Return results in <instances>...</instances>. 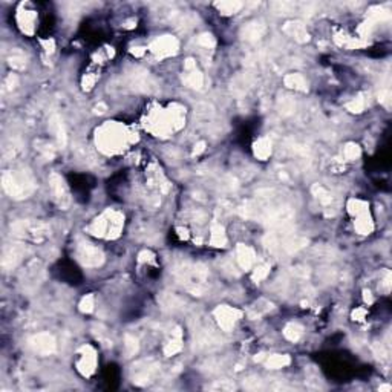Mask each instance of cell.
<instances>
[{"instance_id": "1", "label": "cell", "mask_w": 392, "mask_h": 392, "mask_svg": "<svg viewBox=\"0 0 392 392\" xmlns=\"http://www.w3.org/2000/svg\"><path fill=\"white\" fill-rule=\"evenodd\" d=\"M136 136L124 124L117 121H107L97 131L95 143L106 155H117V153L128 149Z\"/></svg>"}, {"instance_id": "2", "label": "cell", "mask_w": 392, "mask_h": 392, "mask_svg": "<svg viewBox=\"0 0 392 392\" xmlns=\"http://www.w3.org/2000/svg\"><path fill=\"white\" fill-rule=\"evenodd\" d=\"M186 121V109L179 104H172L169 109H152L146 118V129L155 136H167L179 131Z\"/></svg>"}, {"instance_id": "3", "label": "cell", "mask_w": 392, "mask_h": 392, "mask_svg": "<svg viewBox=\"0 0 392 392\" xmlns=\"http://www.w3.org/2000/svg\"><path fill=\"white\" fill-rule=\"evenodd\" d=\"M3 190L14 199H23L35 190V179L30 170H6L2 175Z\"/></svg>"}, {"instance_id": "4", "label": "cell", "mask_w": 392, "mask_h": 392, "mask_svg": "<svg viewBox=\"0 0 392 392\" xmlns=\"http://www.w3.org/2000/svg\"><path fill=\"white\" fill-rule=\"evenodd\" d=\"M124 226V216L118 210L107 208L98 218L92 221V224L88 227V231L101 239H117L121 234Z\"/></svg>"}, {"instance_id": "5", "label": "cell", "mask_w": 392, "mask_h": 392, "mask_svg": "<svg viewBox=\"0 0 392 392\" xmlns=\"http://www.w3.org/2000/svg\"><path fill=\"white\" fill-rule=\"evenodd\" d=\"M75 256L83 267H88V268H97V267H100V265H103L104 262L103 251L86 241H80L77 244Z\"/></svg>"}, {"instance_id": "6", "label": "cell", "mask_w": 392, "mask_h": 392, "mask_svg": "<svg viewBox=\"0 0 392 392\" xmlns=\"http://www.w3.org/2000/svg\"><path fill=\"white\" fill-rule=\"evenodd\" d=\"M49 189L54 202L57 204L62 210H66L71 205V193L65 183V179L59 173H51L49 176Z\"/></svg>"}, {"instance_id": "7", "label": "cell", "mask_w": 392, "mask_h": 392, "mask_svg": "<svg viewBox=\"0 0 392 392\" xmlns=\"http://www.w3.org/2000/svg\"><path fill=\"white\" fill-rule=\"evenodd\" d=\"M178 49H179V43H178V40L172 35L158 37V38L153 40L149 46V51L158 59L172 57V55H175L178 52Z\"/></svg>"}, {"instance_id": "8", "label": "cell", "mask_w": 392, "mask_h": 392, "mask_svg": "<svg viewBox=\"0 0 392 392\" xmlns=\"http://www.w3.org/2000/svg\"><path fill=\"white\" fill-rule=\"evenodd\" d=\"M97 369V353L91 345H85L78 349L77 371L83 377H91Z\"/></svg>"}, {"instance_id": "9", "label": "cell", "mask_w": 392, "mask_h": 392, "mask_svg": "<svg viewBox=\"0 0 392 392\" xmlns=\"http://www.w3.org/2000/svg\"><path fill=\"white\" fill-rule=\"evenodd\" d=\"M215 319L218 322V325L222 331H231L233 327L236 325V322L242 317V311H239L237 308L229 306V305H221L215 310Z\"/></svg>"}, {"instance_id": "10", "label": "cell", "mask_w": 392, "mask_h": 392, "mask_svg": "<svg viewBox=\"0 0 392 392\" xmlns=\"http://www.w3.org/2000/svg\"><path fill=\"white\" fill-rule=\"evenodd\" d=\"M28 345H30V348L34 353H37L40 356H49L55 351V348H57L54 335L49 332L34 334L33 337H30V340H28Z\"/></svg>"}, {"instance_id": "11", "label": "cell", "mask_w": 392, "mask_h": 392, "mask_svg": "<svg viewBox=\"0 0 392 392\" xmlns=\"http://www.w3.org/2000/svg\"><path fill=\"white\" fill-rule=\"evenodd\" d=\"M160 365L155 361V360H141V361H138L136 365L133 366L132 369V379L135 383L138 385H146L147 382H150V379L153 375L157 374Z\"/></svg>"}, {"instance_id": "12", "label": "cell", "mask_w": 392, "mask_h": 392, "mask_svg": "<svg viewBox=\"0 0 392 392\" xmlns=\"http://www.w3.org/2000/svg\"><path fill=\"white\" fill-rule=\"evenodd\" d=\"M35 22H37V12L30 8L28 3H22L17 11V23L22 33L33 35L35 31Z\"/></svg>"}, {"instance_id": "13", "label": "cell", "mask_w": 392, "mask_h": 392, "mask_svg": "<svg viewBox=\"0 0 392 392\" xmlns=\"http://www.w3.org/2000/svg\"><path fill=\"white\" fill-rule=\"evenodd\" d=\"M184 75L183 81L192 89H201L204 85V77L202 74L196 69V62L193 59H187L184 63Z\"/></svg>"}, {"instance_id": "14", "label": "cell", "mask_w": 392, "mask_h": 392, "mask_svg": "<svg viewBox=\"0 0 392 392\" xmlns=\"http://www.w3.org/2000/svg\"><path fill=\"white\" fill-rule=\"evenodd\" d=\"M236 261L242 270H251L255 262H256L255 250L248 245H245V244H239L236 247Z\"/></svg>"}, {"instance_id": "15", "label": "cell", "mask_w": 392, "mask_h": 392, "mask_svg": "<svg viewBox=\"0 0 392 392\" xmlns=\"http://www.w3.org/2000/svg\"><path fill=\"white\" fill-rule=\"evenodd\" d=\"M49 132L54 135L55 141H57V146L63 149V147L66 146L67 136H66V129H65V124H63L62 118H60L57 114L51 115V118H49Z\"/></svg>"}, {"instance_id": "16", "label": "cell", "mask_w": 392, "mask_h": 392, "mask_svg": "<svg viewBox=\"0 0 392 392\" xmlns=\"http://www.w3.org/2000/svg\"><path fill=\"white\" fill-rule=\"evenodd\" d=\"M25 255V248L20 244L11 245L8 248H5L3 251V259H2V265L5 268H12L20 262V259Z\"/></svg>"}, {"instance_id": "17", "label": "cell", "mask_w": 392, "mask_h": 392, "mask_svg": "<svg viewBox=\"0 0 392 392\" xmlns=\"http://www.w3.org/2000/svg\"><path fill=\"white\" fill-rule=\"evenodd\" d=\"M284 33L293 37L299 43H306L310 40V34H308L306 28L302 22H288L284 26Z\"/></svg>"}, {"instance_id": "18", "label": "cell", "mask_w": 392, "mask_h": 392, "mask_svg": "<svg viewBox=\"0 0 392 392\" xmlns=\"http://www.w3.org/2000/svg\"><path fill=\"white\" fill-rule=\"evenodd\" d=\"M267 33V26L261 22H251V23H247L242 31H241V35L244 40L247 41H258L263 37V34Z\"/></svg>"}, {"instance_id": "19", "label": "cell", "mask_w": 392, "mask_h": 392, "mask_svg": "<svg viewBox=\"0 0 392 392\" xmlns=\"http://www.w3.org/2000/svg\"><path fill=\"white\" fill-rule=\"evenodd\" d=\"M210 245L213 247H226L227 245V236H226V230L218 222L212 224V229H210Z\"/></svg>"}, {"instance_id": "20", "label": "cell", "mask_w": 392, "mask_h": 392, "mask_svg": "<svg viewBox=\"0 0 392 392\" xmlns=\"http://www.w3.org/2000/svg\"><path fill=\"white\" fill-rule=\"evenodd\" d=\"M271 141L268 138H259L258 141L253 144V153H255V157L261 161H265V160H268L270 155H271Z\"/></svg>"}, {"instance_id": "21", "label": "cell", "mask_w": 392, "mask_h": 392, "mask_svg": "<svg viewBox=\"0 0 392 392\" xmlns=\"http://www.w3.org/2000/svg\"><path fill=\"white\" fill-rule=\"evenodd\" d=\"M284 83L288 89H294V91H299V92H305L308 89V83H306L305 77L302 74H297V72L285 75Z\"/></svg>"}, {"instance_id": "22", "label": "cell", "mask_w": 392, "mask_h": 392, "mask_svg": "<svg viewBox=\"0 0 392 392\" xmlns=\"http://www.w3.org/2000/svg\"><path fill=\"white\" fill-rule=\"evenodd\" d=\"M354 227H356L357 233H360V234H371L372 230H374V222L371 219L369 212L368 213H363L360 216H356Z\"/></svg>"}, {"instance_id": "23", "label": "cell", "mask_w": 392, "mask_h": 392, "mask_svg": "<svg viewBox=\"0 0 392 392\" xmlns=\"http://www.w3.org/2000/svg\"><path fill=\"white\" fill-rule=\"evenodd\" d=\"M181 349H183V343H181V332L176 328V332L172 335V340H169L164 346V354L167 357H172V356L178 354Z\"/></svg>"}, {"instance_id": "24", "label": "cell", "mask_w": 392, "mask_h": 392, "mask_svg": "<svg viewBox=\"0 0 392 392\" xmlns=\"http://www.w3.org/2000/svg\"><path fill=\"white\" fill-rule=\"evenodd\" d=\"M291 363V359L290 356L287 354H274V356H270L265 360V365L270 369H279V368H285Z\"/></svg>"}, {"instance_id": "25", "label": "cell", "mask_w": 392, "mask_h": 392, "mask_svg": "<svg viewBox=\"0 0 392 392\" xmlns=\"http://www.w3.org/2000/svg\"><path fill=\"white\" fill-rule=\"evenodd\" d=\"M284 335H285V339H288L290 342H297L303 335V328L299 324H296V322H290V324L284 328Z\"/></svg>"}, {"instance_id": "26", "label": "cell", "mask_w": 392, "mask_h": 392, "mask_svg": "<svg viewBox=\"0 0 392 392\" xmlns=\"http://www.w3.org/2000/svg\"><path fill=\"white\" fill-rule=\"evenodd\" d=\"M346 208H348V212L351 213L354 218L369 212V205L365 201H360V199H349Z\"/></svg>"}, {"instance_id": "27", "label": "cell", "mask_w": 392, "mask_h": 392, "mask_svg": "<svg viewBox=\"0 0 392 392\" xmlns=\"http://www.w3.org/2000/svg\"><path fill=\"white\" fill-rule=\"evenodd\" d=\"M215 6L222 16H231V14H236L244 6V3L242 2H216Z\"/></svg>"}, {"instance_id": "28", "label": "cell", "mask_w": 392, "mask_h": 392, "mask_svg": "<svg viewBox=\"0 0 392 392\" xmlns=\"http://www.w3.org/2000/svg\"><path fill=\"white\" fill-rule=\"evenodd\" d=\"M277 107H279V112H281L282 115H291L294 109H296V103H294L291 97L282 95L277 101Z\"/></svg>"}, {"instance_id": "29", "label": "cell", "mask_w": 392, "mask_h": 392, "mask_svg": "<svg viewBox=\"0 0 392 392\" xmlns=\"http://www.w3.org/2000/svg\"><path fill=\"white\" fill-rule=\"evenodd\" d=\"M366 95H357L356 98H353L351 101H349L348 104H346V109L349 110V112H353V114H360V112H363L365 110V107H366V104H368V101H366V98H365Z\"/></svg>"}, {"instance_id": "30", "label": "cell", "mask_w": 392, "mask_h": 392, "mask_svg": "<svg viewBox=\"0 0 392 392\" xmlns=\"http://www.w3.org/2000/svg\"><path fill=\"white\" fill-rule=\"evenodd\" d=\"M313 195L316 196L317 198V201L322 204V205H329L331 202H332V195L325 189V187H322V186H319V184H316L314 187H313Z\"/></svg>"}, {"instance_id": "31", "label": "cell", "mask_w": 392, "mask_h": 392, "mask_svg": "<svg viewBox=\"0 0 392 392\" xmlns=\"http://www.w3.org/2000/svg\"><path fill=\"white\" fill-rule=\"evenodd\" d=\"M8 63L12 69H16V71H22L26 66V57L20 51H12V54L8 57Z\"/></svg>"}, {"instance_id": "32", "label": "cell", "mask_w": 392, "mask_h": 392, "mask_svg": "<svg viewBox=\"0 0 392 392\" xmlns=\"http://www.w3.org/2000/svg\"><path fill=\"white\" fill-rule=\"evenodd\" d=\"M161 303L164 308H167V310H176V308L183 306V300L176 296H173V294H164V296L161 297Z\"/></svg>"}, {"instance_id": "33", "label": "cell", "mask_w": 392, "mask_h": 392, "mask_svg": "<svg viewBox=\"0 0 392 392\" xmlns=\"http://www.w3.org/2000/svg\"><path fill=\"white\" fill-rule=\"evenodd\" d=\"M360 153H361V150H360L359 144H356V143H348L345 146V149H343V158L346 161H354V160H357L360 157Z\"/></svg>"}, {"instance_id": "34", "label": "cell", "mask_w": 392, "mask_h": 392, "mask_svg": "<svg viewBox=\"0 0 392 392\" xmlns=\"http://www.w3.org/2000/svg\"><path fill=\"white\" fill-rule=\"evenodd\" d=\"M37 147V150L41 153V155H43L46 160H52L54 158V155H55V150H54V147L48 143V141H38L37 144H35Z\"/></svg>"}, {"instance_id": "35", "label": "cell", "mask_w": 392, "mask_h": 392, "mask_svg": "<svg viewBox=\"0 0 392 392\" xmlns=\"http://www.w3.org/2000/svg\"><path fill=\"white\" fill-rule=\"evenodd\" d=\"M94 306H95V300H94V296H92V294H88V296L83 297V299L80 300V305H78L80 311H81V313H86V314H89V313L94 311Z\"/></svg>"}, {"instance_id": "36", "label": "cell", "mask_w": 392, "mask_h": 392, "mask_svg": "<svg viewBox=\"0 0 392 392\" xmlns=\"http://www.w3.org/2000/svg\"><path fill=\"white\" fill-rule=\"evenodd\" d=\"M270 274V265H267V263H261V265H258V267L255 268V271H253V281L255 282H261V281H263L265 277H267Z\"/></svg>"}, {"instance_id": "37", "label": "cell", "mask_w": 392, "mask_h": 392, "mask_svg": "<svg viewBox=\"0 0 392 392\" xmlns=\"http://www.w3.org/2000/svg\"><path fill=\"white\" fill-rule=\"evenodd\" d=\"M124 351H126V356L128 357H132L138 353V340L135 337H132V335H128V337H126Z\"/></svg>"}, {"instance_id": "38", "label": "cell", "mask_w": 392, "mask_h": 392, "mask_svg": "<svg viewBox=\"0 0 392 392\" xmlns=\"http://www.w3.org/2000/svg\"><path fill=\"white\" fill-rule=\"evenodd\" d=\"M196 41H198V45L205 48V49H210V48H213L216 45V40L212 34H201L198 38H196Z\"/></svg>"}, {"instance_id": "39", "label": "cell", "mask_w": 392, "mask_h": 392, "mask_svg": "<svg viewBox=\"0 0 392 392\" xmlns=\"http://www.w3.org/2000/svg\"><path fill=\"white\" fill-rule=\"evenodd\" d=\"M138 262H141V263H155V255L152 253V251L149 250H144L141 251V253L138 255Z\"/></svg>"}, {"instance_id": "40", "label": "cell", "mask_w": 392, "mask_h": 392, "mask_svg": "<svg viewBox=\"0 0 392 392\" xmlns=\"http://www.w3.org/2000/svg\"><path fill=\"white\" fill-rule=\"evenodd\" d=\"M95 81H97V75L94 74H86V77L83 78V89L85 91H91L95 85Z\"/></svg>"}, {"instance_id": "41", "label": "cell", "mask_w": 392, "mask_h": 392, "mask_svg": "<svg viewBox=\"0 0 392 392\" xmlns=\"http://www.w3.org/2000/svg\"><path fill=\"white\" fill-rule=\"evenodd\" d=\"M215 389H221V391H231L234 389V385L233 383H229L227 380H224V382H219L213 386Z\"/></svg>"}, {"instance_id": "42", "label": "cell", "mask_w": 392, "mask_h": 392, "mask_svg": "<svg viewBox=\"0 0 392 392\" xmlns=\"http://www.w3.org/2000/svg\"><path fill=\"white\" fill-rule=\"evenodd\" d=\"M41 46H43V49L48 52V54H51V52H54V48H55V45H54V40H41Z\"/></svg>"}, {"instance_id": "43", "label": "cell", "mask_w": 392, "mask_h": 392, "mask_svg": "<svg viewBox=\"0 0 392 392\" xmlns=\"http://www.w3.org/2000/svg\"><path fill=\"white\" fill-rule=\"evenodd\" d=\"M5 85H6V89H8V91L14 89V88H16V85H17V77L14 75V74H11V75L6 78V83H5Z\"/></svg>"}, {"instance_id": "44", "label": "cell", "mask_w": 392, "mask_h": 392, "mask_svg": "<svg viewBox=\"0 0 392 392\" xmlns=\"http://www.w3.org/2000/svg\"><path fill=\"white\" fill-rule=\"evenodd\" d=\"M379 97H380V98H379V100H380V101H382L383 104H386V106L389 104V101H391V92H389L388 89L382 91Z\"/></svg>"}, {"instance_id": "45", "label": "cell", "mask_w": 392, "mask_h": 392, "mask_svg": "<svg viewBox=\"0 0 392 392\" xmlns=\"http://www.w3.org/2000/svg\"><path fill=\"white\" fill-rule=\"evenodd\" d=\"M365 316H366V311L363 310V308H359V310H356L354 314H353V317L356 320H363V319H365Z\"/></svg>"}, {"instance_id": "46", "label": "cell", "mask_w": 392, "mask_h": 392, "mask_svg": "<svg viewBox=\"0 0 392 392\" xmlns=\"http://www.w3.org/2000/svg\"><path fill=\"white\" fill-rule=\"evenodd\" d=\"M205 150V143L204 141H199L198 144L195 146V150H193V155H199L201 152Z\"/></svg>"}, {"instance_id": "47", "label": "cell", "mask_w": 392, "mask_h": 392, "mask_svg": "<svg viewBox=\"0 0 392 392\" xmlns=\"http://www.w3.org/2000/svg\"><path fill=\"white\" fill-rule=\"evenodd\" d=\"M146 49H147V48H133L132 54H133V55H136V57H141V55H144V54H146Z\"/></svg>"}, {"instance_id": "48", "label": "cell", "mask_w": 392, "mask_h": 392, "mask_svg": "<svg viewBox=\"0 0 392 392\" xmlns=\"http://www.w3.org/2000/svg\"><path fill=\"white\" fill-rule=\"evenodd\" d=\"M365 300L368 303H372V296H371V293L369 291H365Z\"/></svg>"}, {"instance_id": "49", "label": "cell", "mask_w": 392, "mask_h": 392, "mask_svg": "<svg viewBox=\"0 0 392 392\" xmlns=\"http://www.w3.org/2000/svg\"><path fill=\"white\" fill-rule=\"evenodd\" d=\"M391 389V386H382L380 388V391H389Z\"/></svg>"}]
</instances>
